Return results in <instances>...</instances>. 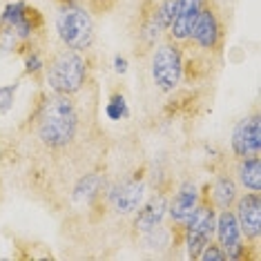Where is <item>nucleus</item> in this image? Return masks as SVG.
Returning <instances> with one entry per match:
<instances>
[{"label":"nucleus","mask_w":261,"mask_h":261,"mask_svg":"<svg viewBox=\"0 0 261 261\" xmlns=\"http://www.w3.org/2000/svg\"><path fill=\"white\" fill-rule=\"evenodd\" d=\"M76 125H79V116L67 94H54L43 103L38 116V139L47 147L58 150L69 145L76 134Z\"/></svg>","instance_id":"nucleus-1"},{"label":"nucleus","mask_w":261,"mask_h":261,"mask_svg":"<svg viewBox=\"0 0 261 261\" xmlns=\"http://www.w3.org/2000/svg\"><path fill=\"white\" fill-rule=\"evenodd\" d=\"M87 79V63L76 49H63L47 67V83L56 94H76Z\"/></svg>","instance_id":"nucleus-2"},{"label":"nucleus","mask_w":261,"mask_h":261,"mask_svg":"<svg viewBox=\"0 0 261 261\" xmlns=\"http://www.w3.org/2000/svg\"><path fill=\"white\" fill-rule=\"evenodd\" d=\"M56 32L69 49L83 51L94 43V22L90 11L81 5L65 3L56 16Z\"/></svg>","instance_id":"nucleus-3"},{"label":"nucleus","mask_w":261,"mask_h":261,"mask_svg":"<svg viewBox=\"0 0 261 261\" xmlns=\"http://www.w3.org/2000/svg\"><path fill=\"white\" fill-rule=\"evenodd\" d=\"M183 61L181 49L174 43H163L154 49L152 56V79L161 92H172L181 83Z\"/></svg>","instance_id":"nucleus-4"},{"label":"nucleus","mask_w":261,"mask_h":261,"mask_svg":"<svg viewBox=\"0 0 261 261\" xmlns=\"http://www.w3.org/2000/svg\"><path fill=\"white\" fill-rule=\"evenodd\" d=\"M215 221H217L215 207L210 205H197L186 221V246H188V254L192 259H199V252L203 250V246L207 241H212Z\"/></svg>","instance_id":"nucleus-5"},{"label":"nucleus","mask_w":261,"mask_h":261,"mask_svg":"<svg viewBox=\"0 0 261 261\" xmlns=\"http://www.w3.org/2000/svg\"><path fill=\"white\" fill-rule=\"evenodd\" d=\"M232 152L239 159L257 156L261 152V123L257 114L237 123L232 132Z\"/></svg>","instance_id":"nucleus-6"},{"label":"nucleus","mask_w":261,"mask_h":261,"mask_svg":"<svg viewBox=\"0 0 261 261\" xmlns=\"http://www.w3.org/2000/svg\"><path fill=\"white\" fill-rule=\"evenodd\" d=\"M237 221H239L241 234L246 239H259L261 234V194L248 192L237 199Z\"/></svg>","instance_id":"nucleus-7"},{"label":"nucleus","mask_w":261,"mask_h":261,"mask_svg":"<svg viewBox=\"0 0 261 261\" xmlns=\"http://www.w3.org/2000/svg\"><path fill=\"white\" fill-rule=\"evenodd\" d=\"M215 232L219 239V246L225 250L228 259H237L239 252L243 250V234L239 228L232 207L230 210H219V217L215 221Z\"/></svg>","instance_id":"nucleus-8"},{"label":"nucleus","mask_w":261,"mask_h":261,"mask_svg":"<svg viewBox=\"0 0 261 261\" xmlns=\"http://www.w3.org/2000/svg\"><path fill=\"white\" fill-rule=\"evenodd\" d=\"M143 194H145V183L141 179H127L110 192L112 207L118 215H132L143 203Z\"/></svg>","instance_id":"nucleus-9"},{"label":"nucleus","mask_w":261,"mask_h":261,"mask_svg":"<svg viewBox=\"0 0 261 261\" xmlns=\"http://www.w3.org/2000/svg\"><path fill=\"white\" fill-rule=\"evenodd\" d=\"M201 9H203V0H176L174 16L168 27L170 36L174 40H188Z\"/></svg>","instance_id":"nucleus-10"},{"label":"nucleus","mask_w":261,"mask_h":261,"mask_svg":"<svg viewBox=\"0 0 261 261\" xmlns=\"http://www.w3.org/2000/svg\"><path fill=\"white\" fill-rule=\"evenodd\" d=\"M219 38H221V27H219L217 14L210 7H203L190 32V40L199 45L201 49H215L219 45Z\"/></svg>","instance_id":"nucleus-11"},{"label":"nucleus","mask_w":261,"mask_h":261,"mask_svg":"<svg viewBox=\"0 0 261 261\" xmlns=\"http://www.w3.org/2000/svg\"><path fill=\"white\" fill-rule=\"evenodd\" d=\"M197 205H199L197 186H194L192 181H186V183H183V186L179 188V192L174 194L172 203L168 205V212H170V217L174 219L176 223H186Z\"/></svg>","instance_id":"nucleus-12"},{"label":"nucleus","mask_w":261,"mask_h":261,"mask_svg":"<svg viewBox=\"0 0 261 261\" xmlns=\"http://www.w3.org/2000/svg\"><path fill=\"white\" fill-rule=\"evenodd\" d=\"M32 11H29L25 7V3H11L7 5V9H5V14H3V25H7L11 27L16 32V36L18 38H29L32 36V32H34V25H32Z\"/></svg>","instance_id":"nucleus-13"},{"label":"nucleus","mask_w":261,"mask_h":261,"mask_svg":"<svg viewBox=\"0 0 261 261\" xmlns=\"http://www.w3.org/2000/svg\"><path fill=\"white\" fill-rule=\"evenodd\" d=\"M165 212H168V201H165V197H154L143 210L139 207V217H136L134 225L141 232H150L156 225H161Z\"/></svg>","instance_id":"nucleus-14"},{"label":"nucleus","mask_w":261,"mask_h":261,"mask_svg":"<svg viewBox=\"0 0 261 261\" xmlns=\"http://www.w3.org/2000/svg\"><path fill=\"white\" fill-rule=\"evenodd\" d=\"M237 201V183L230 176H217L212 183V203L217 210H230Z\"/></svg>","instance_id":"nucleus-15"},{"label":"nucleus","mask_w":261,"mask_h":261,"mask_svg":"<svg viewBox=\"0 0 261 261\" xmlns=\"http://www.w3.org/2000/svg\"><path fill=\"white\" fill-rule=\"evenodd\" d=\"M237 174H239V181L246 190H250V192H261V159H259V154L257 156L241 159Z\"/></svg>","instance_id":"nucleus-16"},{"label":"nucleus","mask_w":261,"mask_h":261,"mask_svg":"<svg viewBox=\"0 0 261 261\" xmlns=\"http://www.w3.org/2000/svg\"><path fill=\"white\" fill-rule=\"evenodd\" d=\"M100 186H103V179H100V174H87V176H83V179L79 181V186H76L74 190V197L76 201H90L94 199L98 194V190Z\"/></svg>","instance_id":"nucleus-17"},{"label":"nucleus","mask_w":261,"mask_h":261,"mask_svg":"<svg viewBox=\"0 0 261 261\" xmlns=\"http://www.w3.org/2000/svg\"><path fill=\"white\" fill-rule=\"evenodd\" d=\"M174 9H176V0H163L161 5L154 11V18H156L159 27L161 29H168L170 22H172V16H174Z\"/></svg>","instance_id":"nucleus-18"},{"label":"nucleus","mask_w":261,"mask_h":261,"mask_svg":"<svg viewBox=\"0 0 261 261\" xmlns=\"http://www.w3.org/2000/svg\"><path fill=\"white\" fill-rule=\"evenodd\" d=\"M105 114H108L112 121H121V118H125L129 112H127V105H125V98L123 96H112V100L108 103V108H105Z\"/></svg>","instance_id":"nucleus-19"},{"label":"nucleus","mask_w":261,"mask_h":261,"mask_svg":"<svg viewBox=\"0 0 261 261\" xmlns=\"http://www.w3.org/2000/svg\"><path fill=\"white\" fill-rule=\"evenodd\" d=\"M199 259H203V261H228V254H225V250L221 246L207 241L203 246V250L199 252Z\"/></svg>","instance_id":"nucleus-20"},{"label":"nucleus","mask_w":261,"mask_h":261,"mask_svg":"<svg viewBox=\"0 0 261 261\" xmlns=\"http://www.w3.org/2000/svg\"><path fill=\"white\" fill-rule=\"evenodd\" d=\"M14 94H16V85L0 87V114L11 110V105H14Z\"/></svg>","instance_id":"nucleus-21"},{"label":"nucleus","mask_w":261,"mask_h":261,"mask_svg":"<svg viewBox=\"0 0 261 261\" xmlns=\"http://www.w3.org/2000/svg\"><path fill=\"white\" fill-rule=\"evenodd\" d=\"M87 3H90V7L94 11H108V9L114 7L118 0H87Z\"/></svg>","instance_id":"nucleus-22"},{"label":"nucleus","mask_w":261,"mask_h":261,"mask_svg":"<svg viewBox=\"0 0 261 261\" xmlns=\"http://www.w3.org/2000/svg\"><path fill=\"white\" fill-rule=\"evenodd\" d=\"M43 67V63H40V58L36 56V54H32L27 58V72H32V74H36L38 69Z\"/></svg>","instance_id":"nucleus-23"},{"label":"nucleus","mask_w":261,"mask_h":261,"mask_svg":"<svg viewBox=\"0 0 261 261\" xmlns=\"http://www.w3.org/2000/svg\"><path fill=\"white\" fill-rule=\"evenodd\" d=\"M114 69H116L118 74H125V72H127V58L116 56V58H114Z\"/></svg>","instance_id":"nucleus-24"},{"label":"nucleus","mask_w":261,"mask_h":261,"mask_svg":"<svg viewBox=\"0 0 261 261\" xmlns=\"http://www.w3.org/2000/svg\"><path fill=\"white\" fill-rule=\"evenodd\" d=\"M65 3H67V0H65Z\"/></svg>","instance_id":"nucleus-25"}]
</instances>
